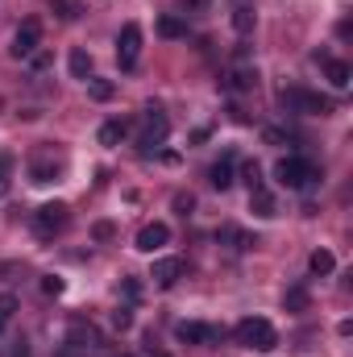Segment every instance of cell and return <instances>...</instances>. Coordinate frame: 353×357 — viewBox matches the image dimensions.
<instances>
[{"label": "cell", "mask_w": 353, "mask_h": 357, "mask_svg": "<svg viewBox=\"0 0 353 357\" xmlns=\"http://www.w3.org/2000/svg\"><path fill=\"white\" fill-rule=\"evenodd\" d=\"M233 337H237V345H241V349H258V354H266V349H274V345H278L274 324L262 320V316H246V320L233 328Z\"/></svg>", "instance_id": "cell-1"}, {"label": "cell", "mask_w": 353, "mask_h": 357, "mask_svg": "<svg viewBox=\"0 0 353 357\" xmlns=\"http://www.w3.org/2000/svg\"><path fill=\"white\" fill-rule=\"evenodd\" d=\"M278 104L287 112H303V116H329L333 112V100L320 96V91H308V88H283L278 91Z\"/></svg>", "instance_id": "cell-2"}, {"label": "cell", "mask_w": 353, "mask_h": 357, "mask_svg": "<svg viewBox=\"0 0 353 357\" xmlns=\"http://www.w3.org/2000/svg\"><path fill=\"white\" fill-rule=\"evenodd\" d=\"M67 220H71V208H67V204H42V208L33 212V233H38L42 241H50V237H59V233L67 229Z\"/></svg>", "instance_id": "cell-3"}, {"label": "cell", "mask_w": 353, "mask_h": 357, "mask_svg": "<svg viewBox=\"0 0 353 357\" xmlns=\"http://www.w3.org/2000/svg\"><path fill=\"white\" fill-rule=\"evenodd\" d=\"M167 129H171V121H167V112L158 108V104H150L146 112H142V137H137V146L150 154L154 146H163L167 142Z\"/></svg>", "instance_id": "cell-4"}, {"label": "cell", "mask_w": 353, "mask_h": 357, "mask_svg": "<svg viewBox=\"0 0 353 357\" xmlns=\"http://www.w3.org/2000/svg\"><path fill=\"white\" fill-rule=\"evenodd\" d=\"M278 183H283V187H291V191H299V187L316 183V167H312L303 154H287V158L278 162Z\"/></svg>", "instance_id": "cell-5"}, {"label": "cell", "mask_w": 353, "mask_h": 357, "mask_svg": "<svg viewBox=\"0 0 353 357\" xmlns=\"http://www.w3.org/2000/svg\"><path fill=\"white\" fill-rule=\"evenodd\" d=\"M137 59H142V25H121V33H117V63H121V71H133L137 67Z\"/></svg>", "instance_id": "cell-6"}, {"label": "cell", "mask_w": 353, "mask_h": 357, "mask_svg": "<svg viewBox=\"0 0 353 357\" xmlns=\"http://www.w3.org/2000/svg\"><path fill=\"white\" fill-rule=\"evenodd\" d=\"M38 46H42V25L38 21H21V29L13 33V59H33L38 54Z\"/></svg>", "instance_id": "cell-7"}, {"label": "cell", "mask_w": 353, "mask_h": 357, "mask_svg": "<svg viewBox=\"0 0 353 357\" xmlns=\"http://www.w3.org/2000/svg\"><path fill=\"white\" fill-rule=\"evenodd\" d=\"M225 88H233V91H254L258 88V71L246 63V46L237 50V63L225 71Z\"/></svg>", "instance_id": "cell-8"}, {"label": "cell", "mask_w": 353, "mask_h": 357, "mask_svg": "<svg viewBox=\"0 0 353 357\" xmlns=\"http://www.w3.org/2000/svg\"><path fill=\"white\" fill-rule=\"evenodd\" d=\"M175 337L183 345H208V341H220L225 333L220 328H212V324H195V320H183L175 328Z\"/></svg>", "instance_id": "cell-9"}, {"label": "cell", "mask_w": 353, "mask_h": 357, "mask_svg": "<svg viewBox=\"0 0 353 357\" xmlns=\"http://www.w3.org/2000/svg\"><path fill=\"white\" fill-rule=\"evenodd\" d=\"M167 241H171V229H167L163 220H150V225H142V233H137V250H142V254H158Z\"/></svg>", "instance_id": "cell-10"}, {"label": "cell", "mask_w": 353, "mask_h": 357, "mask_svg": "<svg viewBox=\"0 0 353 357\" xmlns=\"http://www.w3.org/2000/svg\"><path fill=\"white\" fill-rule=\"evenodd\" d=\"M67 345H71V349H91V354H96V349H100L104 341H100V333L91 328L88 320H71V333H67Z\"/></svg>", "instance_id": "cell-11"}, {"label": "cell", "mask_w": 353, "mask_h": 357, "mask_svg": "<svg viewBox=\"0 0 353 357\" xmlns=\"http://www.w3.org/2000/svg\"><path fill=\"white\" fill-rule=\"evenodd\" d=\"M179 274H183V258H158L154 266H150V278H154V287H175Z\"/></svg>", "instance_id": "cell-12"}, {"label": "cell", "mask_w": 353, "mask_h": 357, "mask_svg": "<svg viewBox=\"0 0 353 357\" xmlns=\"http://www.w3.org/2000/svg\"><path fill=\"white\" fill-rule=\"evenodd\" d=\"M216 241H220V245H229V250H237V254H246V250H254V245H258V237L241 233L237 225H220V229H216Z\"/></svg>", "instance_id": "cell-13"}, {"label": "cell", "mask_w": 353, "mask_h": 357, "mask_svg": "<svg viewBox=\"0 0 353 357\" xmlns=\"http://www.w3.org/2000/svg\"><path fill=\"white\" fill-rule=\"evenodd\" d=\"M29 175H33V183H54V178L63 175V162H54V158L38 154V158H33V167H29Z\"/></svg>", "instance_id": "cell-14"}, {"label": "cell", "mask_w": 353, "mask_h": 357, "mask_svg": "<svg viewBox=\"0 0 353 357\" xmlns=\"http://www.w3.org/2000/svg\"><path fill=\"white\" fill-rule=\"evenodd\" d=\"M208 178H212V187H216V191H229V187H233V154H225L220 162H212Z\"/></svg>", "instance_id": "cell-15"}, {"label": "cell", "mask_w": 353, "mask_h": 357, "mask_svg": "<svg viewBox=\"0 0 353 357\" xmlns=\"http://www.w3.org/2000/svg\"><path fill=\"white\" fill-rule=\"evenodd\" d=\"M250 212L254 216H262V220H270L278 208H274V195L266 191V187H258V191H250Z\"/></svg>", "instance_id": "cell-16"}, {"label": "cell", "mask_w": 353, "mask_h": 357, "mask_svg": "<svg viewBox=\"0 0 353 357\" xmlns=\"http://www.w3.org/2000/svg\"><path fill=\"white\" fill-rule=\"evenodd\" d=\"M324 71H329V84H333V88L337 91H345L350 88V63H341V59H324Z\"/></svg>", "instance_id": "cell-17"}, {"label": "cell", "mask_w": 353, "mask_h": 357, "mask_svg": "<svg viewBox=\"0 0 353 357\" xmlns=\"http://www.w3.org/2000/svg\"><path fill=\"white\" fill-rule=\"evenodd\" d=\"M308 303H312V295H308L303 282H299V287H287V295H283V307H287V312L299 316V312H308Z\"/></svg>", "instance_id": "cell-18"}, {"label": "cell", "mask_w": 353, "mask_h": 357, "mask_svg": "<svg viewBox=\"0 0 353 357\" xmlns=\"http://www.w3.org/2000/svg\"><path fill=\"white\" fill-rule=\"evenodd\" d=\"M158 33L171 38V42H175V38H187V21L175 17V13H163V17H158Z\"/></svg>", "instance_id": "cell-19"}, {"label": "cell", "mask_w": 353, "mask_h": 357, "mask_svg": "<svg viewBox=\"0 0 353 357\" xmlns=\"http://www.w3.org/2000/svg\"><path fill=\"white\" fill-rule=\"evenodd\" d=\"M233 29H237L241 38L254 33V8H250V4H237V8H233Z\"/></svg>", "instance_id": "cell-20"}, {"label": "cell", "mask_w": 353, "mask_h": 357, "mask_svg": "<svg viewBox=\"0 0 353 357\" xmlns=\"http://www.w3.org/2000/svg\"><path fill=\"white\" fill-rule=\"evenodd\" d=\"M125 137V121H104L100 125V146H121Z\"/></svg>", "instance_id": "cell-21"}, {"label": "cell", "mask_w": 353, "mask_h": 357, "mask_svg": "<svg viewBox=\"0 0 353 357\" xmlns=\"http://www.w3.org/2000/svg\"><path fill=\"white\" fill-rule=\"evenodd\" d=\"M71 75L75 79H91V54L88 50H71Z\"/></svg>", "instance_id": "cell-22"}, {"label": "cell", "mask_w": 353, "mask_h": 357, "mask_svg": "<svg viewBox=\"0 0 353 357\" xmlns=\"http://www.w3.org/2000/svg\"><path fill=\"white\" fill-rule=\"evenodd\" d=\"M308 266H312V274H333V270H337V258H333L329 250H316V254L308 258Z\"/></svg>", "instance_id": "cell-23"}, {"label": "cell", "mask_w": 353, "mask_h": 357, "mask_svg": "<svg viewBox=\"0 0 353 357\" xmlns=\"http://www.w3.org/2000/svg\"><path fill=\"white\" fill-rule=\"evenodd\" d=\"M241 178H246V187H250V191L266 187V183H262V167H258L254 158H250V162H241Z\"/></svg>", "instance_id": "cell-24"}, {"label": "cell", "mask_w": 353, "mask_h": 357, "mask_svg": "<svg viewBox=\"0 0 353 357\" xmlns=\"http://www.w3.org/2000/svg\"><path fill=\"white\" fill-rule=\"evenodd\" d=\"M13 312H17V295L4 291V295H0V333H4V324L13 320Z\"/></svg>", "instance_id": "cell-25"}, {"label": "cell", "mask_w": 353, "mask_h": 357, "mask_svg": "<svg viewBox=\"0 0 353 357\" xmlns=\"http://www.w3.org/2000/svg\"><path fill=\"white\" fill-rule=\"evenodd\" d=\"M88 91H91V100H112V84L108 79H88Z\"/></svg>", "instance_id": "cell-26"}, {"label": "cell", "mask_w": 353, "mask_h": 357, "mask_svg": "<svg viewBox=\"0 0 353 357\" xmlns=\"http://www.w3.org/2000/svg\"><path fill=\"white\" fill-rule=\"evenodd\" d=\"M129 324H133V307H117V312H112V328H117V333H125Z\"/></svg>", "instance_id": "cell-27"}, {"label": "cell", "mask_w": 353, "mask_h": 357, "mask_svg": "<svg viewBox=\"0 0 353 357\" xmlns=\"http://www.w3.org/2000/svg\"><path fill=\"white\" fill-rule=\"evenodd\" d=\"M50 8H54V13H59L63 21H75V17H80V8H75L71 0H50Z\"/></svg>", "instance_id": "cell-28"}, {"label": "cell", "mask_w": 353, "mask_h": 357, "mask_svg": "<svg viewBox=\"0 0 353 357\" xmlns=\"http://www.w3.org/2000/svg\"><path fill=\"white\" fill-rule=\"evenodd\" d=\"M191 208H195V195L179 191V195H175V212H179V216H191Z\"/></svg>", "instance_id": "cell-29"}, {"label": "cell", "mask_w": 353, "mask_h": 357, "mask_svg": "<svg viewBox=\"0 0 353 357\" xmlns=\"http://www.w3.org/2000/svg\"><path fill=\"white\" fill-rule=\"evenodd\" d=\"M42 291H46V295H63V278L46 274V278H42Z\"/></svg>", "instance_id": "cell-30"}, {"label": "cell", "mask_w": 353, "mask_h": 357, "mask_svg": "<svg viewBox=\"0 0 353 357\" xmlns=\"http://www.w3.org/2000/svg\"><path fill=\"white\" fill-rule=\"evenodd\" d=\"M121 291H125V299L133 303V299L142 295V282H137V278H125V282H121Z\"/></svg>", "instance_id": "cell-31"}, {"label": "cell", "mask_w": 353, "mask_h": 357, "mask_svg": "<svg viewBox=\"0 0 353 357\" xmlns=\"http://www.w3.org/2000/svg\"><path fill=\"white\" fill-rule=\"evenodd\" d=\"M91 237H96V241H108V237H112V225H108V220H100V225L91 229Z\"/></svg>", "instance_id": "cell-32"}, {"label": "cell", "mask_w": 353, "mask_h": 357, "mask_svg": "<svg viewBox=\"0 0 353 357\" xmlns=\"http://www.w3.org/2000/svg\"><path fill=\"white\" fill-rule=\"evenodd\" d=\"M183 8H195V13H204V8H208V0H183Z\"/></svg>", "instance_id": "cell-33"}, {"label": "cell", "mask_w": 353, "mask_h": 357, "mask_svg": "<svg viewBox=\"0 0 353 357\" xmlns=\"http://www.w3.org/2000/svg\"><path fill=\"white\" fill-rule=\"evenodd\" d=\"M4 195H8V178L0 175V199H4Z\"/></svg>", "instance_id": "cell-34"}, {"label": "cell", "mask_w": 353, "mask_h": 357, "mask_svg": "<svg viewBox=\"0 0 353 357\" xmlns=\"http://www.w3.org/2000/svg\"><path fill=\"white\" fill-rule=\"evenodd\" d=\"M150 357H171V354H163V349H154V345H150Z\"/></svg>", "instance_id": "cell-35"}]
</instances>
